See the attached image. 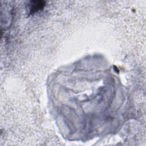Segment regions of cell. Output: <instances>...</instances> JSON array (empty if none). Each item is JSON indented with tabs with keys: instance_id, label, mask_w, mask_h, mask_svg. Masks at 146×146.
<instances>
[{
	"instance_id": "6da1fadb",
	"label": "cell",
	"mask_w": 146,
	"mask_h": 146,
	"mask_svg": "<svg viewBox=\"0 0 146 146\" xmlns=\"http://www.w3.org/2000/svg\"><path fill=\"white\" fill-rule=\"evenodd\" d=\"M45 2L44 1H31V7H30V10L31 13L36 12L40 9H42L43 6H44Z\"/></svg>"
}]
</instances>
